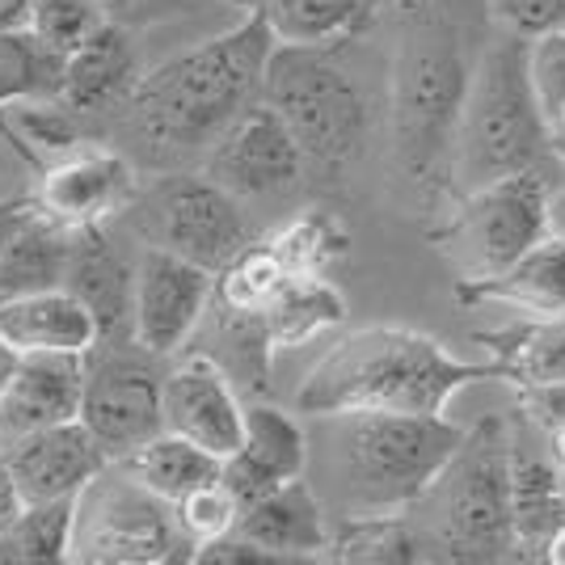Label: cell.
I'll return each mask as SVG.
<instances>
[{
    "instance_id": "d6a6232c",
    "label": "cell",
    "mask_w": 565,
    "mask_h": 565,
    "mask_svg": "<svg viewBox=\"0 0 565 565\" xmlns=\"http://www.w3.org/2000/svg\"><path fill=\"white\" fill-rule=\"evenodd\" d=\"M60 55L34 43L25 30L0 34V106L22 97H55L60 89Z\"/></svg>"
},
{
    "instance_id": "52a82bcc",
    "label": "cell",
    "mask_w": 565,
    "mask_h": 565,
    "mask_svg": "<svg viewBox=\"0 0 565 565\" xmlns=\"http://www.w3.org/2000/svg\"><path fill=\"white\" fill-rule=\"evenodd\" d=\"M469 64L448 22H423L401 47L393 72V143L414 182H435L451 166Z\"/></svg>"
},
{
    "instance_id": "1f68e13d",
    "label": "cell",
    "mask_w": 565,
    "mask_h": 565,
    "mask_svg": "<svg viewBox=\"0 0 565 565\" xmlns=\"http://www.w3.org/2000/svg\"><path fill=\"white\" fill-rule=\"evenodd\" d=\"M330 557L338 562H423V536L409 532L401 515H354L338 536H330Z\"/></svg>"
},
{
    "instance_id": "f35d334b",
    "label": "cell",
    "mask_w": 565,
    "mask_h": 565,
    "mask_svg": "<svg viewBox=\"0 0 565 565\" xmlns=\"http://www.w3.org/2000/svg\"><path fill=\"white\" fill-rule=\"evenodd\" d=\"M106 9V18L118 25H152V22H166V18H178L186 13L190 0H97Z\"/></svg>"
},
{
    "instance_id": "4fadbf2b",
    "label": "cell",
    "mask_w": 565,
    "mask_h": 565,
    "mask_svg": "<svg viewBox=\"0 0 565 565\" xmlns=\"http://www.w3.org/2000/svg\"><path fill=\"white\" fill-rule=\"evenodd\" d=\"M215 275L169 249H143L131 275L127 338L152 359H169L190 342L212 308Z\"/></svg>"
},
{
    "instance_id": "4316f807",
    "label": "cell",
    "mask_w": 565,
    "mask_h": 565,
    "mask_svg": "<svg viewBox=\"0 0 565 565\" xmlns=\"http://www.w3.org/2000/svg\"><path fill=\"white\" fill-rule=\"evenodd\" d=\"M477 342L490 351V376L519 384V393L565 380V317H527Z\"/></svg>"
},
{
    "instance_id": "836d02e7",
    "label": "cell",
    "mask_w": 565,
    "mask_h": 565,
    "mask_svg": "<svg viewBox=\"0 0 565 565\" xmlns=\"http://www.w3.org/2000/svg\"><path fill=\"white\" fill-rule=\"evenodd\" d=\"M110 22L97 0H30L25 13V34L43 43L51 55H72L85 39H94L102 25Z\"/></svg>"
},
{
    "instance_id": "7bdbcfd3",
    "label": "cell",
    "mask_w": 565,
    "mask_h": 565,
    "mask_svg": "<svg viewBox=\"0 0 565 565\" xmlns=\"http://www.w3.org/2000/svg\"><path fill=\"white\" fill-rule=\"evenodd\" d=\"M25 13H30V0H0V34L25 30Z\"/></svg>"
},
{
    "instance_id": "30bf717a",
    "label": "cell",
    "mask_w": 565,
    "mask_h": 565,
    "mask_svg": "<svg viewBox=\"0 0 565 565\" xmlns=\"http://www.w3.org/2000/svg\"><path fill=\"white\" fill-rule=\"evenodd\" d=\"M143 212H148L143 228H148L152 249H169L212 275L254 241V228L241 212V199H233L203 173L166 178L148 194Z\"/></svg>"
},
{
    "instance_id": "7402d4cb",
    "label": "cell",
    "mask_w": 565,
    "mask_h": 565,
    "mask_svg": "<svg viewBox=\"0 0 565 565\" xmlns=\"http://www.w3.org/2000/svg\"><path fill=\"white\" fill-rule=\"evenodd\" d=\"M456 296L511 305L527 317H565V233L541 236L532 249H523L494 275L465 279Z\"/></svg>"
},
{
    "instance_id": "e0dca14e",
    "label": "cell",
    "mask_w": 565,
    "mask_h": 565,
    "mask_svg": "<svg viewBox=\"0 0 565 565\" xmlns=\"http://www.w3.org/2000/svg\"><path fill=\"white\" fill-rule=\"evenodd\" d=\"M85 354H18L0 388V448L81 414Z\"/></svg>"
},
{
    "instance_id": "8992f818",
    "label": "cell",
    "mask_w": 565,
    "mask_h": 565,
    "mask_svg": "<svg viewBox=\"0 0 565 565\" xmlns=\"http://www.w3.org/2000/svg\"><path fill=\"white\" fill-rule=\"evenodd\" d=\"M262 102L287 122L305 161L347 166L372 136V97L333 47H279L262 72Z\"/></svg>"
},
{
    "instance_id": "cb8c5ba5",
    "label": "cell",
    "mask_w": 565,
    "mask_h": 565,
    "mask_svg": "<svg viewBox=\"0 0 565 565\" xmlns=\"http://www.w3.org/2000/svg\"><path fill=\"white\" fill-rule=\"evenodd\" d=\"M279 47H342L372 30L384 0H254Z\"/></svg>"
},
{
    "instance_id": "ac0fdd59",
    "label": "cell",
    "mask_w": 565,
    "mask_h": 565,
    "mask_svg": "<svg viewBox=\"0 0 565 565\" xmlns=\"http://www.w3.org/2000/svg\"><path fill=\"white\" fill-rule=\"evenodd\" d=\"M140 76L143 60L131 30L118 22H106L94 39H85L72 55H64L55 97L89 127L94 118L118 115Z\"/></svg>"
},
{
    "instance_id": "277c9868",
    "label": "cell",
    "mask_w": 565,
    "mask_h": 565,
    "mask_svg": "<svg viewBox=\"0 0 565 565\" xmlns=\"http://www.w3.org/2000/svg\"><path fill=\"white\" fill-rule=\"evenodd\" d=\"M548 127L527 81V39L502 34L469 72V89L456 122L451 169L469 190L494 182L502 173L541 166Z\"/></svg>"
},
{
    "instance_id": "74e56055",
    "label": "cell",
    "mask_w": 565,
    "mask_h": 565,
    "mask_svg": "<svg viewBox=\"0 0 565 565\" xmlns=\"http://www.w3.org/2000/svg\"><path fill=\"white\" fill-rule=\"evenodd\" d=\"M519 405H523L527 426H536L541 435L557 430V426L565 423V380L541 384V388H523V393H519Z\"/></svg>"
},
{
    "instance_id": "f546056e",
    "label": "cell",
    "mask_w": 565,
    "mask_h": 565,
    "mask_svg": "<svg viewBox=\"0 0 565 565\" xmlns=\"http://www.w3.org/2000/svg\"><path fill=\"white\" fill-rule=\"evenodd\" d=\"M287 266L279 262V254L266 245V241H249L233 262H224L215 270V287H212V300L220 305L224 317H249L258 321V312L287 282Z\"/></svg>"
},
{
    "instance_id": "681fc988",
    "label": "cell",
    "mask_w": 565,
    "mask_h": 565,
    "mask_svg": "<svg viewBox=\"0 0 565 565\" xmlns=\"http://www.w3.org/2000/svg\"><path fill=\"white\" fill-rule=\"evenodd\" d=\"M557 157H565V152H557Z\"/></svg>"
},
{
    "instance_id": "7a4b0ae2",
    "label": "cell",
    "mask_w": 565,
    "mask_h": 565,
    "mask_svg": "<svg viewBox=\"0 0 565 565\" xmlns=\"http://www.w3.org/2000/svg\"><path fill=\"white\" fill-rule=\"evenodd\" d=\"M490 376L486 363L456 354L418 330L372 326L321 354L296 393V409L312 418L338 414H444L448 401Z\"/></svg>"
},
{
    "instance_id": "d590c367",
    "label": "cell",
    "mask_w": 565,
    "mask_h": 565,
    "mask_svg": "<svg viewBox=\"0 0 565 565\" xmlns=\"http://www.w3.org/2000/svg\"><path fill=\"white\" fill-rule=\"evenodd\" d=\"M527 81L548 127L565 110V22L527 39Z\"/></svg>"
},
{
    "instance_id": "3957f363",
    "label": "cell",
    "mask_w": 565,
    "mask_h": 565,
    "mask_svg": "<svg viewBox=\"0 0 565 565\" xmlns=\"http://www.w3.org/2000/svg\"><path fill=\"white\" fill-rule=\"evenodd\" d=\"M330 423L351 515H397L414 507L465 439L444 414H338Z\"/></svg>"
},
{
    "instance_id": "e575fe53",
    "label": "cell",
    "mask_w": 565,
    "mask_h": 565,
    "mask_svg": "<svg viewBox=\"0 0 565 565\" xmlns=\"http://www.w3.org/2000/svg\"><path fill=\"white\" fill-rule=\"evenodd\" d=\"M236 515H241V502H236V494L220 477L173 502V519H178V527H182V536H186L190 557H194V548L228 536L236 527Z\"/></svg>"
},
{
    "instance_id": "44dd1931",
    "label": "cell",
    "mask_w": 565,
    "mask_h": 565,
    "mask_svg": "<svg viewBox=\"0 0 565 565\" xmlns=\"http://www.w3.org/2000/svg\"><path fill=\"white\" fill-rule=\"evenodd\" d=\"M233 532H241L245 541L262 544L282 565L321 557L330 548V527H326L321 498H317V490L308 486L305 477H291V481L266 490L254 502H245Z\"/></svg>"
},
{
    "instance_id": "ab89813d",
    "label": "cell",
    "mask_w": 565,
    "mask_h": 565,
    "mask_svg": "<svg viewBox=\"0 0 565 565\" xmlns=\"http://www.w3.org/2000/svg\"><path fill=\"white\" fill-rule=\"evenodd\" d=\"M25 178L34 182V161L25 157L18 140L4 131V122H0V199H9V194H30L22 186Z\"/></svg>"
},
{
    "instance_id": "8fae6325",
    "label": "cell",
    "mask_w": 565,
    "mask_h": 565,
    "mask_svg": "<svg viewBox=\"0 0 565 565\" xmlns=\"http://www.w3.org/2000/svg\"><path fill=\"white\" fill-rule=\"evenodd\" d=\"M553 233V190L541 166L502 173L486 186L469 190L460 215L451 220V236H465L472 275H494Z\"/></svg>"
},
{
    "instance_id": "ba28073f",
    "label": "cell",
    "mask_w": 565,
    "mask_h": 565,
    "mask_svg": "<svg viewBox=\"0 0 565 565\" xmlns=\"http://www.w3.org/2000/svg\"><path fill=\"white\" fill-rule=\"evenodd\" d=\"M68 562L161 565L190 562V544L173 507L136 486L118 465H106L72 498Z\"/></svg>"
},
{
    "instance_id": "8d00e7d4",
    "label": "cell",
    "mask_w": 565,
    "mask_h": 565,
    "mask_svg": "<svg viewBox=\"0 0 565 565\" xmlns=\"http://www.w3.org/2000/svg\"><path fill=\"white\" fill-rule=\"evenodd\" d=\"M498 13L507 18L515 34L532 39L548 25L565 22V0H498Z\"/></svg>"
},
{
    "instance_id": "83f0119b",
    "label": "cell",
    "mask_w": 565,
    "mask_h": 565,
    "mask_svg": "<svg viewBox=\"0 0 565 565\" xmlns=\"http://www.w3.org/2000/svg\"><path fill=\"white\" fill-rule=\"evenodd\" d=\"M115 465L136 486H143L148 494H157L169 507L182 494H190V490H199V486H207V481L220 477V460H215L212 451L194 448L190 439L169 435V430H157L148 444H140L131 456H122Z\"/></svg>"
},
{
    "instance_id": "f6af8a7d",
    "label": "cell",
    "mask_w": 565,
    "mask_h": 565,
    "mask_svg": "<svg viewBox=\"0 0 565 565\" xmlns=\"http://www.w3.org/2000/svg\"><path fill=\"white\" fill-rule=\"evenodd\" d=\"M544 444H548V451H553V460L565 465V423L557 426V430H548V435H544Z\"/></svg>"
},
{
    "instance_id": "ffe728a7",
    "label": "cell",
    "mask_w": 565,
    "mask_h": 565,
    "mask_svg": "<svg viewBox=\"0 0 565 565\" xmlns=\"http://www.w3.org/2000/svg\"><path fill=\"white\" fill-rule=\"evenodd\" d=\"M0 342L13 354H89L102 326L72 287L0 296Z\"/></svg>"
},
{
    "instance_id": "ee69618b",
    "label": "cell",
    "mask_w": 565,
    "mask_h": 565,
    "mask_svg": "<svg viewBox=\"0 0 565 565\" xmlns=\"http://www.w3.org/2000/svg\"><path fill=\"white\" fill-rule=\"evenodd\" d=\"M541 562H553V565H565V523L548 536V544H544Z\"/></svg>"
},
{
    "instance_id": "7dc6e473",
    "label": "cell",
    "mask_w": 565,
    "mask_h": 565,
    "mask_svg": "<svg viewBox=\"0 0 565 565\" xmlns=\"http://www.w3.org/2000/svg\"><path fill=\"white\" fill-rule=\"evenodd\" d=\"M13 359H18V354L0 342V388H4V380H9V372H13Z\"/></svg>"
},
{
    "instance_id": "2e32d148",
    "label": "cell",
    "mask_w": 565,
    "mask_h": 565,
    "mask_svg": "<svg viewBox=\"0 0 565 565\" xmlns=\"http://www.w3.org/2000/svg\"><path fill=\"white\" fill-rule=\"evenodd\" d=\"M4 460L22 502H68L110 465L81 418L4 444Z\"/></svg>"
},
{
    "instance_id": "5b68a950",
    "label": "cell",
    "mask_w": 565,
    "mask_h": 565,
    "mask_svg": "<svg viewBox=\"0 0 565 565\" xmlns=\"http://www.w3.org/2000/svg\"><path fill=\"white\" fill-rule=\"evenodd\" d=\"M414 507H426L430 536L451 562L515 557L511 527V423L486 418L465 430L460 448Z\"/></svg>"
},
{
    "instance_id": "6da1fadb",
    "label": "cell",
    "mask_w": 565,
    "mask_h": 565,
    "mask_svg": "<svg viewBox=\"0 0 565 565\" xmlns=\"http://www.w3.org/2000/svg\"><path fill=\"white\" fill-rule=\"evenodd\" d=\"M270 51L275 34L249 9L228 30L148 68L115 115L122 152L161 169L203 157L215 136L262 97Z\"/></svg>"
},
{
    "instance_id": "484cf974",
    "label": "cell",
    "mask_w": 565,
    "mask_h": 565,
    "mask_svg": "<svg viewBox=\"0 0 565 565\" xmlns=\"http://www.w3.org/2000/svg\"><path fill=\"white\" fill-rule=\"evenodd\" d=\"M347 321V300L326 275H287L275 300L258 312L270 351H296Z\"/></svg>"
},
{
    "instance_id": "7c38bea8",
    "label": "cell",
    "mask_w": 565,
    "mask_h": 565,
    "mask_svg": "<svg viewBox=\"0 0 565 565\" xmlns=\"http://www.w3.org/2000/svg\"><path fill=\"white\" fill-rule=\"evenodd\" d=\"M136 161L122 148H106L97 140H85L34 169L30 203L34 212L64 224L72 233L102 228L118 212L136 203Z\"/></svg>"
},
{
    "instance_id": "bcb514c9",
    "label": "cell",
    "mask_w": 565,
    "mask_h": 565,
    "mask_svg": "<svg viewBox=\"0 0 565 565\" xmlns=\"http://www.w3.org/2000/svg\"><path fill=\"white\" fill-rule=\"evenodd\" d=\"M548 148H553V152H565V110L548 122Z\"/></svg>"
},
{
    "instance_id": "f1b7e54d",
    "label": "cell",
    "mask_w": 565,
    "mask_h": 565,
    "mask_svg": "<svg viewBox=\"0 0 565 565\" xmlns=\"http://www.w3.org/2000/svg\"><path fill=\"white\" fill-rule=\"evenodd\" d=\"M72 498L68 502H22L0 523V565H60L68 562Z\"/></svg>"
},
{
    "instance_id": "5bb4252c",
    "label": "cell",
    "mask_w": 565,
    "mask_h": 565,
    "mask_svg": "<svg viewBox=\"0 0 565 565\" xmlns=\"http://www.w3.org/2000/svg\"><path fill=\"white\" fill-rule=\"evenodd\" d=\"M305 166L308 161L296 136L262 97L249 102L203 152V178H212L215 186H224L233 199L287 194L300 182Z\"/></svg>"
},
{
    "instance_id": "d4e9b609",
    "label": "cell",
    "mask_w": 565,
    "mask_h": 565,
    "mask_svg": "<svg viewBox=\"0 0 565 565\" xmlns=\"http://www.w3.org/2000/svg\"><path fill=\"white\" fill-rule=\"evenodd\" d=\"M72 228L47 220L43 212L22 215L13 228L4 254H0V296H22V291H43V287H68L72 254H76Z\"/></svg>"
},
{
    "instance_id": "9a60e30c",
    "label": "cell",
    "mask_w": 565,
    "mask_h": 565,
    "mask_svg": "<svg viewBox=\"0 0 565 565\" xmlns=\"http://www.w3.org/2000/svg\"><path fill=\"white\" fill-rule=\"evenodd\" d=\"M241 423L245 405L215 359L194 354L161 376V430L182 435L194 448L224 460L241 444Z\"/></svg>"
},
{
    "instance_id": "b9f144b4",
    "label": "cell",
    "mask_w": 565,
    "mask_h": 565,
    "mask_svg": "<svg viewBox=\"0 0 565 565\" xmlns=\"http://www.w3.org/2000/svg\"><path fill=\"white\" fill-rule=\"evenodd\" d=\"M22 507V494L13 486V472H9V460H4V448H0V523L13 515Z\"/></svg>"
},
{
    "instance_id": "603a6c76",
    "label": "cell",
    "mask_w": 565,
    "mask_h": 565,
    "mask_svg": "<svg viewBox=\"0 0 565 565\" xmlns=\"http://www.w3.org/2000/svg\"><path fill=\"white\" fill-rule=\"evenodd\" d=\"M565 523L562 472L553 451L544 456L511 426V527L515 557H541L548 536Z\"/></svg>"
},
{
    "instance_id": "9c48e42d",
    "label": "cell",
    "mask_w": 565,
    "mask_h": 565,
    "mask_svg": "<svg viewBox=\"0 0 565 565\" xmlns=\"http://www.w3.org/2000/svg\"><path fill=\"white\" fill-rule=\"evenodd\" d=\"M157 359L140 351L131 338L127 347L97 342L85 354V388H81V423L97 439L102 456L115 465L148 444L161 430V376Z\"/></svg>"
},
{
    "instance_id": "c3c4849f",
    "label": "cell",
    "mask_w": 565,
    "mask_h": 565,
    "mask_svg": "<svg viewBox=\"0 0 565 565\" xmlns=\"http://www.w3.org/2000/svg\"><path fill=\"white\" fill-rule=\"evenodd\" d=\"M557 472H562V494H565V465H557Z\"/></svg>"
},
{
    "instance_id": "4dcf8cb0",
    "label": "cell",
    "mask_w": 565,
    "mask_h": 565,
    "mask_svg": "<svg viewBox=\"0 0 565 565\" xmlns=\"http://www.w3.org/2000/svg\"><path fill=\"white\" fill-rule=\"evenodd\" d=\"M266 245L279 254V262L291 275H326L333 262L347 254L351 233L330 212H305L287 220L275 236H266Z\"/></svg>"
},
{
    "instance_id": "d6986e66",
    "label": "cell",
    "mask_w": 565,
    "mask_h": 565,
    "mask_svg": "<svg viewBox=\"0 0 565 565\" xmlns=\"http://www.w3.org/2000/svg\"><path fill=\"white\" fill-rule=\"evenodd\" d=\"M308 469V435L279 405H245L241 444L220 460V481L236 494V502H254Z\"/></svg>"
},
{
    "instance_id": "60d3db41",
    "label": "cell",
    "mask_w": 565,
    "mask_h": 565,
    "mask_svg": "<svg viewBox=\"0 0 565 565\" xmlns=\"http://www.w3.org/2000/svg\"><path fill=\"white\" fill-rule=\"evenodd\" d=\"M25 212H30V194H9V199H0V254H4V245H9V236L22 224Z\"/></svg>"
}]
</instances>
